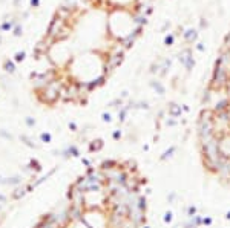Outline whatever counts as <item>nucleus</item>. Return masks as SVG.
Listing matches in <instances>:
<instances>
[{
  "mask_svg": "<svg viewBox=\"0 0 230 228\" xmlns=\"http://www.w3.org/2000/svg\"><path fill=\"white\" fill-rule=\"evenodd\" d=\"M6 201H8V198H6L5 195H0V204H5Z\"/></svg>",
  "mask_w": 230,
  "mask_h": 228,
  "instance_id": "9b49d317",
  "label": "nucleus"
},
{
  "mask_svg": "<svg viewBox=\"0 0 230 228\" xmlns=\"http://www.w3.org/2000/svg\"><path fill=\"white\" fill-rule=\"evenodd\" d=\"M20 141H22L25 145H28L29 149H37V147H38L37 144H34V141H32L28 135H22V136H20Z\"/></svg>",
  "mask_w": 230,
  "mask_h": 228,
  "instance_id": "39448f33",
  "label": "nucleus"
},
{
  "mask_svg": "<svg viewBox=\"0 0 230 228\" xmlns=\"http://www.w3.org/2000/svg\"><path fill=\"white\" fill-rule=\"evenodd\" d=\"M29 167H31L32 170H35V172H40V170H42V167H40V164H38V162H37L35 159H32V161H31V164H29Z\"/></svg>",
  "mask_w": 230,
  "mask_h": 228,
  "instance_id": "0eeeda50",
  "label": "nucleus"
},
{
  "mask_svg": "<svg viewBox=\"0 0 230 228\" xmlns=\"http://www.w3.org/2000/svg\"><path fill=\"white\" fill-rule=\"evenodd\" d=\"M40 139H42V142H51V135L49 133H42L40 135Z\"/></svg>",
  "mask_w": 230,
  "mask_h": 228,
  "instance_id": "6e6552de",
  "label": "nucleus"
},
{
  "mask_svg": "<svg viewBox=\"0 0 230 228\" xmlns=\"http://www.w3.org/2000/svg\"><path fill=\"white\" fill-rule=\"evenodd\" d=\"M34 228H37V227H34Z\"/></svg>",
  "mask_w": 230,
  "mask_h": 228,
  "instance_id": "ddd939ff",
  "label": "nucleus"
},
{
  "mask_svg": "<svg viewBox=\"0 0 230 228\" xmlns=\"http://www.w3.org/2000/svg\"><path fill=\"white\" fill-rule=\"evenodd\" d=\"M0 210H2V204H0Z\"/></svg>",
  "mask_w": 230,
  "mask_h": 228,
  "instance_id": "f8f14e48",
  "label": "nucleus"
},
{
  "mask_svg": "<svg viewBox=\"0 0 230 228\" xmlns=\"http://www.w3.org/2000/svg\"><path fill=\"white\" fill-rule=\"evenodd\" d=\"M200 115L212 119L215 139L230 136V25L218 44Z\"/></svg>",
  "mask_w": 230,
  "mask_h": 228,
  "instance_id": "f257e3e1",
  "label": "nucleus"
},
{
  "mask_svg": "<svg viewBox=\"0 0 230 228\" xmlns=\"http://www.w3.org/2000/svg\"><path fill=\"white\" fill-rule=\"evenodd\" d=\"M22 182V176H12V178H6L2 181L3 185H18Z\"/></svg>",
  "mask_w": 230,
  "mask_h": 228,
  "instance_id": "20e7f679",
  "label": "nucleus"
},
{
  "mask_svg": "<svg viewBox=\"0 0 230 228\" xmlns=\"http://www.w3.org/2000/svg\"><path fill=\"white\" fill-rule=\"evenodd\" d=\"M94 142H95V144H92V147H91L92 150H100V149L103 147V142H101L100 139H98V141H94Z\"/></svg>",
  "mask_w": 230,
  "mask_h": 228,
  "instance_id": "9d476101",
  "label": "nucleus"
},
{
  "mask_svg": "<svg viewBox=\"0 0 230 228\" xmlns=\"http://www.w3.org/2000/svg\"><path fill=\"white\" fill-rule=\"evenodd\" d=\"M52 173H54V170H51V172H49V173H48L46 176H42V178H40V179H37L35 182H32V184H31V185H32V188H35V187H38L40 184H43V182H45V181H46V179H48V178H49V176H51Z\"/></svg>",
  "mask_w": 230,
  "mask_h": 228,
  "instance_id": "423d86ee",
  "label": "nucleus"
},
{
  "mask_svg": "<svg viewBox=\"0 0 230 228\" xmlns=\"http://www.w3.org/2000/svg\"><path fill=\"white\" fill-rule=\"evenodd\" d=\"M25 122H26V126H28V127H34V126H35V119H34V118H31V116H28V118L25 119Z\"/></svg>",
  "mask_w": 230,
  "mask_h": 228,
  "instance_id": "1a4fd4ad",
  "label": "nucleus"
},
{
  "mask_svg": "<svg viewBox=\"0 0 230 228\" xmlns=\"http://www.w3.org/2000/svg\"><path fill=\"white\" fill-rule=\"evenodd\" d=\"M26 193H28L26 187H18V188H15V190L11 193V198H12L14 201H20V199H22Z\"/></svg>",
  "mask_w": 230,
  "mask_h": 228,
  "instance_id": "7ed1b4c3",
  "label": "nucleus"
},
{
  "mask_svg": "<svg viewBox=\"0 0 230 228\" xmlns=\"http://www.w3.org/2000/svg\"><path fill=\"white\" fill-rule=\"evenodd\" d=\"M37 228H60L58 227V224L54 221V218H52V214L49 213V214H45V216H42V219L37 222Z\"/></svg>",
  "mask_w": 230,
  "mask_h": 228,
  "instance_id": "f03ea898",
  "label": "nucleus"
}]
</instances>
